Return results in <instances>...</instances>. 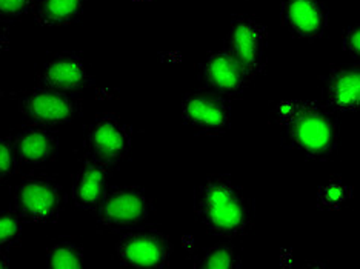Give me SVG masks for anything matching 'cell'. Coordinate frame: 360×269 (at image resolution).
Returning <instances> with one entry per match:
<instances>
[{"mask_svg": "<svg viewBox=\"0 0 360 269\" xmlns=\"http://www.w3.org/2000/svg\"><path fill=\"white\" fill-rule=\"evenodd\" d=\"M351 195L353 190L345 182L340 178H331L319 190L317 202L323 209H339L351 199Z\"/></svg>", "mask_w": 360, "mask_h": 269, "instance_id": "d6986e66", "label": "cell"}, {"mask_svg": "<svg viewBox=\"0 0 360 269\" xmlns=\"http://www.w3.org/2000/svg\"><path fill=\"white\" fill-rule=\"evenodd\" d=\"M19 165L37 166L56 159L59 152V136L51 128L28 125L13 137Z\"/></svg>", "mask_w": 360, "mask_h": 269, "instance_id": "9a60e30c", "label": "cell"}, {"mask_svg": "<svg viewBox=\"0 0 360 269\" xmlns=\"http://www.w3.org/2000/svg\"><path fill=\"white\" fill-rule=\"evenodd\" d=\"M173 256V243L154 228L128 230L116 243V257L122 266L128 268H167Z\"/></svg>", "mask_w": 360, "mask_h": 269, "instance_id": "8992f818", "label": "cell"}, {"mask_svg": "<svg viewBox=\"0 0 360 269\" xmlns=\"http://www.w3.org/2000/svg\"><path fill=\"white\" fill-rule=\"evenodd\" d=\"M89 157L116 166L124 162L133 146V129L114 114L96 117L86 131Z\"/></svg>", "mask_w": 360, "mask_h": 269, "instance_id": "ba28073f", "label": "cell"}, {"mask_svg": "<svg viewBox=\"0 0 360 269\" xmlns=\"http://www.w3.org/2000/svg\"><path fill=\"white\" fill-rule=\"evenodd\" d=\"M23 220L15 211L0 213V251H8L20 243Z\"/></svg>", "mask_w": 360, "mask_h": 269, "instance_id": "ffe728a7", "label": "cell"}, {"mask_svg": "<svg viewBox=\"0 0 360 269\" xmlns=\"http://www.w3.org/2000/svg\"><path fill=\"white\" fill-rule=\"evenodd\" d=\"M84 262V249L71 240H60L46 249V266L50 269H82Z\"/></svg>", "mask_w": 360, "mask_h": 269, "instance_id": "e0dca14e", "label": "cell"}, {"mask_svg": "<svg viewBox=\"0 0 360 269\" xmlns=\"http://www.w3.org/2000/svg\"><path fill=\"white\" fill-rule=\"evenodd\" d=\"M67 203V194L54 178L30 176L14 191V211L25 222L53 223Z\"/></svg>", "mask_w": 360, "mask_h": 269, "instance_id": "3957f363", "label": "cell"}, {"mask_svg": "<svg viewBox=\"0 0 360 269\" xmlns=\"http://www.w3.org/2000/svg\"><path fill=\"white\" fill-rule=\"evenodd\" d=\"M79 110V103L71 94L45 86L32 88L19 99L22 117L31 125L46 128L70 124L76 119Z\"/></svg>", "mask_w": 360, "mask_h": 269, "instance_id": "9c48e42d", "label": "cell"}, {"mask_svg": "<svg viewBox=\"0 0 360 269\" xmlns=\"http://www.w3.org/2000/svg\"><path fill=\"white\" fill-rule=\"evenodd\" d=\"M37 80L40 86L72 94L91 85V74L84 57L76 53H62L44 63Z\"/></svg>", "mask_w": 360, "mask_h": 269, "instance_id": "7c38bea8", "label": "cell"}, {"mask_svg": "<svg viewBox=\"0 0 360 269\" xmlns=\"http://www.w3.org/2000/svg\"><path fill=\"white\" fill-rule=\"evenodd\" d=\"M151 199L137 186L108 188L93 213L96 222L106 230L128 231L142 226L151 216Z\"/></svg>", "mask_w": 360, "mask_h": 269, "instance_id": "277c9868", "label": "cell"}, {"mask_svg": "<svg viewBox=\"0 0 360 269\" xmlns=\"http://www.w3.org/2000/svg\"><path fill=\"white\" fill-rule=\"evenodd\" d=\"M200 79L208 89L224 97L242 94L252 80L247 68L225 48L205 57L200 65Z\"/></svg>", "mask_w": 360, "mask_h": 269, "instance_id": "30bf717a", "label": "cell"}, {"mask_svg": "<svg viewBox=\"0 0 360 269\" xmlns=\"http://www.w3.org/2000/svg\"><path fill=\"white\" fill-rule=\"evenodd\" d=\"M10 266V258H8L6 251H0V269Z\"/></svg>", "mask_w": 360, "mask_h": 269, "instance_id": "d4e9b609", "label": "cell"}, {"mask_svg": "<svg viewBox=\"0 0 360 269\" xmlns=\"http://www.w3.org/2000/svg\"><path fill=\"white\" fill-rule=\"evenodd\" d=\"M18 168L19 160L13 146V137H0V181L13 176Z\"/></svg>", "mask_w": 360, "mask_h": 269, "instance_id": "44dd1931", "label": "cell"}, {"mask_svg": "<svg viewBox=\"0 0 360 269\" xmlns=\"http://www.w3.org/2000/svg\"><path fill=\"white\" fill-rule=\"evenodd\" d=\"M286 146L313 160L333 156L339 143L338 114L316 100H288L274 110Z\"/></svg>", "mask_w": 360, "mask_h": 269, "instance_id": "6da1fadb", "label": "cell"}, {"mask_svg": "<svg viewBox=\"0 0 360 269\" xmlns=\"http://www.w3.org/2000/svg\"><path fill=\"white\" fill-rule=\"evenodd\" d=\"M281 20L292 37L314 42L325 36L330 15L323 0H281Z\"/></svg>", "mask_w": 360, "mask_h": 269, "instance_id": "8fae6325", "label": "cell"}, {"mask_svg": "<svg viewBox=\"0 0 360 269\" xmlns=\"http://www.w3.org/2000/svg\"><path fill=\"white\" fill-rule=\"evenodd\" d=\"M137 2H146V0H137Z\"/></svg>", "mask_w": 360, "mask_h": 269, "instance_id": "484cf974", "label": "cell"}, {"mask_svg": "<svg viewBox=\"0 0 360 269\" xmlns=\"http://www.w3.org/2000/svg\"><path fill=\"white\" fill-rule=\"evenodd\" d=\"M322 105L338 112H354L360 105V68L333 67L322 77Z\"/></svg>", "mask_w": 360, "mask_h": 269, "instance_id": "4fadbf2b", "label": "cell"}, {"mask_svg": "<svg viewBox=\"0 0 360 269\" xmlns=\"http://www.w3.org/2000/svg\"><path fill=\"white\" fill-rule=\"evenodd\" d=\"M184 124L199 136L217 137L231 128V103L211 89L186 94L180 105Z\"/></svg>", "mask_w": 360, "mask_h": 269, "instance_id": "5b68a950", "label": "cell"}, {"mask_svg": "<svg viewBox=\"0 0 360 269\" xmlns=\"http://www.w3.org/2000/svg\"><path fill=\"white\" fill-rule=\"evenodd\" d=\"M194 213L208 231L222 237H239L252 226V203L230 177H208L194 191Z\"/></svg>", "mask_w": 360, "mask_h": 269, "instance_id": "7a4b0ae2", "label": "cell"}, {"mask_svg": "<svg viewBox=\"0 0 360 269\" xmlns=\"http://www.w3.org/2000/svg\"><path fill=\"white\" fill-rule=\"evenodd\" d=\"M224 48L247 68L252 79L265 71L268 31L262 22L236 15L231 19Z\"/></svg>", "mask_w": 360, "mask_h": 269, "instance_id": "52a82bcc", "label": "cell"}, {"mask_svg": "<svg viewBox=\"0 0 360 269\" xmlns=\"http://www.w3.org/2000/svg\"><path fill=\"white\" fill-rule=\"evenodd\" d=\"M36 0H0V20H15L32 11Z\"/></svg>", "mask_w": 360, "mask_h": 269, "instance_id": "7402d4cb", "label": "cell"}, {"mask_svg": "<svg viewBox=\"0 0 360 269\" xmlns=\"http://www.w3.org/2000/svg\"><path fill=\"white\" fill-rule=\"evenodd\" d=\"M111 166L103 162L89 157L85 160L76 176L72 177L71 197L75 205L86 213H94L108 191Z\"/></svg>", "mask_w": 360, "mask_h": 269, "instance_id": "5bb4252c", "label": "cell"}, {"mask_svg": "<svg viewBox=\"0 0 360 269\" xmlns=\"http://www.w3.org/2000/svg\"><path fill=\"white\" fill-rule=\"evenodd\" d=\"M10 48V31L5 27H0V59Z\"/></svg>", "mask_w": 360, "mask_h": 269, "instance_id": "cb8c5ba5", "label": "cell"}, {"mask_svg": "<svg viewBox=\"0 0 360 269\" xmlns=\"http://www.w3.org/2000/svg\"><path fill=\"white\" fill-rule=\"evenodd\" d=\"M85 0H36L32 18L42 27H67L79 20Z\"/></svg>", "mask_w": 360, "mask_h": 269, "instance_id": "2e32d148", "label": "cell"}, {"mask_svg": "<svg viewBox=\"0 0 360 269\" xmlns=\"http://www.w3.org/2000/svg\"><path fill=\"white\" fill-rule=\"evenodd\" d=\"M195 268L199 269H239L242 260L230 243H217L199 256Z\"/></svg>", "mask_w": 360, "mask_h": 269, "instance_id": "ac0fdd59", "label": "cell"}, {"mask_svg": "<svg viewBox=\"0 0 360 269\" xmlns=\"http://www.w3.org/2000/svg\"><path fill=\"white\" fill-rule=\"evenodd\" d=\"M342 46L351 59L359 60L360 57V27L359 25H349L343 29L342 36Z\"/></svg>", "mask_w": 360, "mask_h": 269, "instance_id": "603a6c76", "label": "cell"}]
</instances>
